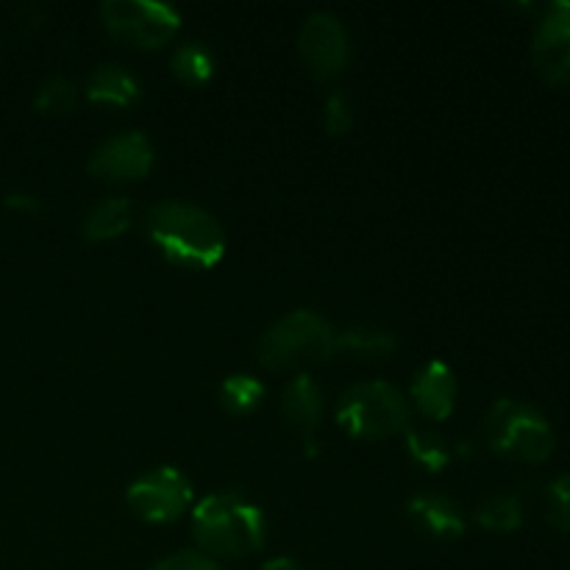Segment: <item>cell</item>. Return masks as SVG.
Masks as SVG:
<instances>
[{
    "instance_id": "2e32d148",
    "label": "cell",
    "mask_w": 570,
    "mask_h": 570,
    "mask_svg": "<svg viewBox=\"0 0 570 570\" xmlns=\"http://www.w3.org/2000/svg\"><path fill=\"white\" fill-rule=\"evenodd\" d=\"M399 348V337L390 328L382 326H351L337 332V343H334V354H348L354 360H387L393 351Z\"/></svg>"
},
{
    "instance_id": "e0dca14e",
    "label": "cell",
    "mask_w": 570,
    "mask_h": 570,
    "mask_svg": "<svg viewBox=\"0 0 570 570\" xmlns=\"http://www.w3.org/2000/svg\"><path fill=\"white\" fill-rule=\"evenodd\" d=\"M170 70L187 87H200L212 78L215 72V56L198 39H187V42L178 45L170 56Z\"/></svg>"
},
{
    "instance_id": "5bb4252c",
    "label": "cell",
    "mask_w": 570,
    "mask_h": 570,
    "mask_svg": "<svg viewBox=\"0 0 570 570\" xmlns=\"http://www.w3.org/2000/svg\"><path fill=\"white\" fill-rule=\"evenodd\" d=\"M83 92H87V98L92 104L131 106L142 95V83L120 61H104V65H98L89 72Z\"/></svg>"
},
{
    "instance_id": "52a82bcc",
    "label": "cell",
    "mask_w": 570,
    "mask_h": 570,
    "mask_svg": "<svg viewBox=\"0 0 570 570\" xmlns=\"http://www.w3.org/2000/svg\"><path fill=\"white\" fill-rule=\"evenodd\" d=\"M126 501L139 521L170 523L193 504V484L178 468L159 465L128 484Z\"/></svg>"
},
{
    "instance_id": "277c9868",
    "label": "cell",
    "mask_w": 570,
    "mask_h": 570,
    "mask_svg": "<svg viewBox=\"0 0 570 570\" xmlns=\"http://www.w3.org/2000/svg\"><path fill=\"white\" fill-rule=\"evenodd\" d=\"M412 406L406 395L395 384L356 382L340 395L337 423L356 440H390L410 432Z\"/></svg>"
},
{
    "instance_id": "9c48e42d",
    "label": "cell",
    "mask_w": 570,
    "mask_h": 570,
    "mask_svg": "<svg viewBox=\"0 0 570 570\" xmlns=\"http://www.w3.org/2000/svg\"><path fill=\"white\" fill-rule=\"evenodd\" d=\"M532 33V65L551 87L570 83V0L543 6Z\"/></svg>"
},
{
    "instance_id": "ac0fdd59",
    "label": "cell",
    "mask_w": 570,
    "mask_h": 570,
    "mask_svg": "<svg viewBox=\"0 0 570 570\" xmlns=\"http://www.w3.org/2000/svg\"><path fill=\"white\" fill-rule=\"evenodd\" d=\"M473 515L490 532H515L523 523V501L518 493H490L479 501Z\"/></svg>"
},
{
    "instance_id": "d6986e66",
    "label": "cell",
    "mask_w": 570,
    "mask_h": 570,
    "mask_svg": "<svg viewBox=\"0 0 570 570\" xmlns=\"http://www.w3.org/2000/svg\"><path fill=\"white\" fill-rule=\"evenodd\" d=\"M265 399V387L250 373H232L223 379L220 390H217V401L228 415H248Z\"/></svg>"
},
{
    "instance_id": "8992f818",
    "label": "cell",
    "mask_w": 570,
    "mask_h": 570,
    "mask_svg": "<svg viewBox=\"0 0 570 570\" xmlns=\"http://www.w3.org/2000/svg\"><path fill=\"white\" fill-rule=\"evenodd\" d=\"M100 22L117 42L150 50L176 37L181 14L161 0H106L100 3Z\"/></svg>"
},
{
    "instance_id": "5b68a950",
    "label": "cell",
    "mask_w": 570,
    "mask_h": 570,
    "mask_svg": "<svg viewBox=\"0 0 570 570\" xmlns=\"http://www.w3.org/2000/svg\"><path fill=\"white\" fill-rule=\"evenodd\" d=\"M484 440L499 456L523 465H540L554 454V429L538 406L518 399H499L484 415Z\"/></svg>"
},
{
    "instance_id": "484cf974",
    "label": "cell",
    "mask_w": 570,
    "mask_h": 570,
    "mask_svg": "<svg viewBox=\"0 0 570 570\" xmlns=\"http://www.w3.org/2000/svg\"><path fill=\"white\" fill-rule=\"evenodd\" d=\"M262 570H301V566L295 560H289V557H276V560L265 562Z\"/></svg>"
},
{
    "instance_id": "7c38bea8",
    "label": "cell",
    "mask_w": 570,
    "mask_h": 570,
    "mask_svg": "<svg viewBox=\"0 0 570 570\" xmlns=\"http://www.w3.org/2000/svg\"><path fill=\"white\" fill-rule=\"evenodd\" d=\"M406 515L415 523V529H421L432 540H460L465 534V515H462L460 504L449 495H415V499H410Z\"/></svg>"
},
{
    "instance_id": "ffe728a7",
    "label": "cell",
    "mask_w": 570,
    "mask_h": 570,
    "mask_svg": "<svg viewBox=\"0 0 570 570\" xmlns=\"http://www.w3.org/2000/svg\"><path fill=\"white\" fill-rule=\"evenodd\" d=\"M406 451H410L412 462H417L426 471H443L451 460L449 440L432 429H410L406 432Z\"/></svg>"
},
{
    "instance_id": "cb8c5ba5",
    "label": "cell",
    "mask_w": 570,
    "mask_h": 570,
    "mask_svg": "<svg viewBox=\"0 0 570 570\" xmlns=\"http://www.w3.org/2000/svg\"><path fill=\"white\" fill-rule=\"evenodd\" d=\"M150 570H223L215 560H209L200 551H176V554L165 557L156 562Z\"/></svg>"
},
{
    "instance_id": "6da1fadb",
    "label": "cell",
    "mask_w": 570,
    "mask_h": 570,
    "mask_svg": "<svg viewBox=\"0 0 570 570\" xmlns=\"http://www.w3.org/2000/svg\"><path fill=\"white\" fill-rule=\"evenodd\" d=\"M265 512L239 490L206 495L193 510V538L209 560H239L265 546Z\"/></svg>"
},
{
    "instance_id": "603a6c76",
    "label": "cell",
    "mask_w": 570,
    "mask_h": 570,
    "mask_svg": "<svg viewBox=\"0 0 570 570\" xmlns=\"http://www.w3.org/2000/svg\"><path fill=\"white\" fill-rule=\"evenodd\" d=\"M351 126H354V106H351L348 95L343 89H332L323 104V128L332 137H343Z\"/></svg>"
},
{
    "instance_id": "7402d4cb",
    "label": "cell",
    "mask_w": 570,
    "mask_h": 570,
    "mask_svg": "<svg viewBox=\"0 0 570 570\" xmlns=\"http://www.w3.org/2000/svg\"><path fill=\"white\" fill-rule=\"evenodd\" d=\"M543 512L557 532H570V473L549 482L543 493Z\"/></svg>"
},
{
    "instance_id": "30bf717a",
    "label": "cell",
    "mask_w": 570,
    "mask_h": 570,
    "mask_svg": "<svg viewBox=\"0 0 570 570\" xmlns=\"http://www.w3.org/2000/svg\"><path fill=\"white\" fill-rule=\"evenodd\" d=\"M154 167V145L142 131H120L89 154L87 170L100 181H139Z\"/></svg>"
},
{
    "instance_id": "3957f363",
    "label": "cell",
    "mask_w": 570,
    "mask_h": 570,
    "mask_svg": "<svg viewBox=\"0 0 570 570\" xmlns=\"http://www.w3.org/2000/svg\"><path fill=\"white\" fill-rule=\"evenodd\" d=\"M337 328L315 309H293L267 326L256 345L259 365L267 371H304L334 354Z\"/></svg>"
},
{
    "instance_id": "7a4b0ae2",
    "label": "cell",
    "mask_w": 570,
    "mask_h": 570,
    "mask_svg": "<svg viewBox=\"0 0 570 570\" xmlns=\"http://www.w3.org/2000/svg\"><path fill=\"white\" fill-rule=\"evenodd\" d=\"M145 234L150 243L181 267H215L226 254V232L220 220L204 206L189 200H159L145 215Z\"/></svg>"
},
{
    "instance_id": "d4e9b609",
    "label": "cell",
    "mask_w": 570,
    "mask_h": 570,
    "mask_svg": "<svg viewBox=\"0 0 570 570\" xmlns=\"http://www.w3.org/2000/svg\"><path fill=\"white\" fill-rule=\"evenodd\" d=\"M3 204L14 212H37L42 206V200L37 195H28V193H9L3 198Z\"/></svg>"
},
{
    "instance_id": "ba28073f",
    "label": "cell",
    "mask_w": 570,
    "mask_h": 570,
    "mask_svg": "<svg viewBox=\"0 0 570 570\" xmlns=\"http://www.w3.org/2000/svg\"><path fill=\"white\" fill-rule=\"evenodd\" d=\"M298 50L312 76L334 81L351 59V37L334 11H312L298 31Z\"/></svg>"
},
{
    "instance_id": "4fadbf2b",
    "label": "cell",
    "mask_w": 570,
    "mask_h": 570,
    "mask_svg": "<svg viewBox=\"0 0 570 570\" xmlns=\"http://www.w3.org/2000/svg\"><path fill=\"white\" fill-rule=\"evenodd\" d=\"M282 415L289 423V429H295L301 438H315L317 426L323 421V393L315 379L306 376V373L289 379L282 393Z\"/></svg>"
},
{
    "instance_id": "44dd1931",
    "label": "cell",
    "mask_w": 570,
    "mask_h": 570,
    "mask_svg": "<svg viewBox=\"0 0 570 570\" xmlns=\"http://www.w3.org/2000/svg\"><path fill=\"white\" fill-rule=\"evenodd\" d=\"M78 92L76 83L67 76H48L33 92V109L42 111V115H70L76 111Z\"/></svg>"
},
{
    "instance_id": "8fae6325",
    "label": "cell",
    "mask_w": 570,
    "mask_h": 570,
    "mask_svg": "<svg viewBox=\"0 0 570 570\" xmlns=\"http://www.w3.org/2000/svg\"><path fill=\"white\" fill-rule=\"evenodd\" d=\"M456 393H460V384H456L454 371L445 362L432 360L412 379L410 401L429 421H445L454 412Z\"/></svg>"
},
{
    "instance_id": "9a60e30c",
    "label": "cell",
    "mask_w": 570,
    "mask_h": 570,
    "mask_svg": "<svg viewBox=\"0 0 570 570\" xmlns=\"http://www.w3.org/2000/svg\"><path fill=\"white\" fill-rule=\"evenodd\" d=\"M134 220L131 200L122 198V195H109V198H100L83 212L81 217V234L89 243H106V239L120 237L122 232H128Z\"/></svg>"
}]
</instances>
